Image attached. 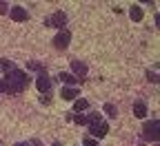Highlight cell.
I'll return each mask as SVG.
<instances>
[{
    "mask_svg": "<svg viewBox=\"0 0 160 146\" xmlns=\"http://www.w3.org/2000/svg\"><path fill=\"white\" fill-rule=\"evenodd\" d=\"M142 16H145L142 7H138V5H133V7L129 9V18L133 20V22H140V20H142Z\"/></svg>",
    "mask_w": 160,
    "mask_h": 146,
    "instance_id": "10",
    "label": "cell"
},
{
    "mask_svg": "<svg viewBox=\"0 0 160 146\" xmlns=\"http://www.w3.org/2000/svg\"><path fill=\"white\" fill-rule=\"evenodd\" d=\"M71 71L76 73V78H78V75H80V78H85V75H87V64H82V62H78V60H76V62H71Z\"/></svg>",
    "mask_w": 160,
    "mask_h": 146,
    "instance_id": "9",
    "label": "cell"
},
{
    "mask_svg": "<svg viewBox=\"0 0 160 146\" xmlns=\"http://www.w3.org/2000/svg\"><path fill=\"white\" fill-rule=\"evenodd\" d=\"M107 133H109V124H107V122L89 124V135H93V139H96V137L102 139V137H107Z\"/></svg>",
    "mask_w": 160,
    "mask_h": 146,
    "instance_id": "3",
    "label": "cell"
},
{
    "mask_svg": "<svg viewBox=\"0 0 160 146\" xmlns=\"http://www.w3.org/2000/svg\"><path fill=\"white\" fill-rule=\"evenodd\" d=\"M16 146H27V144H22V142H18V144H16Z\"/></svg>",
    "mask_w": 160,
    "mask_h": 146,
    "instance_id": "24",
    "label": "cell"
},
{
    "mask_svg": "<svg viewBox=\"0 0 160 146\" xmlns=\"http://www.w3.org/2000/svg\"><path fill=\"white\" fill-rule=\"evenodd\" d=\"M147 80H149V82H153V84H160V75H158V73H153V71H147Z\"/></svg>",
    "mask_w": 160,
    "mask_h": 146,
    "instance_id": "15",
    "label": "cell"
},
{
    "mask_svg": "<svg viewBox=\"0 0 160 146\" xmlns=\"http://www.w3.org/2000/svg\"><path fill=\"white\" fill-rule=\"evenodd\" d=\"M69 42H71V33H69L67 29L58 31V33H56V38H53V47H56V49H67V47H69Z\"/></svg>",
    "mask_w": 160,
    "mask_h": 146,
    "instance_id": "5",
    "label": "cell"
},
{
    "mask_svg": "<svg viewBox=\"0 0 160 146\" xmlns=\"http://www.w3.org/2000/svg\"><path fill=\"white\" fill-rule=\"evenodd\" d=\"M36 87H38V91L47 93V91L51 89V80H49V75H47V73H40V75L36 78Z\"/></svg>",
    "mask_w": 160,
    "mask_h": 146,
    "instance_id": "6",
    "label": "cell"
},
{
    "mask_svg": "<svg viewBox=\"0 0 160 146\" xmlns=\"http://www.w3.org/2000/svg\"><path fill=\"white\" fill-rule=\"evenodd\" d=\"M156 27L160 29V13H156Z\"/></svg>",
    "mask_w": 160,
    "mask_h": 146,
    "instance_id": "22",
    "label": "cell"
},
{
    "mask_svg": "<svg viewBox=\"0 0 160 146\" xmlns=\"http://www.w3.org/2000/svg\"><path fill=\"white\" fill-rule=\"evenodd\" d=\"M105 113H107L109 117H116V115H118V111H116L113 104H105Z\"/></svg>",
    "mask_w": 160,
    "mask_h": 146,
    "instance_id": "14",
    "label": "cell"
},
{
    "mask_svg": "<svg viewBox=\"0 0 160 146\" xmlns=\"http://www.w3.org/2000/svg\"><path fill=\"white\" fill-rule=\"evenodd\" d=\"M65 22H67V16H65L62 11H56L53 16H49V18H45V25H47V27H58L60 31H62V27H65Z\"/></svg>",
    "mask_w": 160,
    "mask_h": 146,
    "instance_id": "4",
    "label": "cell"
},
{
    "mask_svg": "<svg viewBox=\"0 0 160 146\" xmlns=\"http://www.w3.org/2000/svg\"><path fill=\"white\" fill-rule=\"evenodd\" d=\"M71 120H73L76 124H80V126H82V124H87V117L80 115V113H78V115H71Z\"/></svg>",
    "mask_w": 160,
    "mask_h": 146,
    "instance_id": "18",
    "label": "cell"
},
{
    "mask_svg": "<svg viewBox=\"0 0 160 146\" xmlns=\"http://www.w3.org/2000/svg\"><path fill=\"white\" fill-rule=\"evenodd\" d=\"M82 146H98V142H96L93 137H85V142H82Z\"/></svg>",
    "mask_w": 160,
    "mask_h": 146,
    "instance_id": "19",
    "label": "cell"
},
{
    "mask_svg": "<svg viewBox=\"0 0 160 146\" xmlns=\"http://www.w3.org/2000/svg\"><path fill=\"white\" fill-rule=\"evenodd\" d=\"M0 13H9V5L2 2V0H0Z\"/></svg>",
    "mask_w": 160,
    "mask_h": 146,
    "instance_id": "20",
    "label": "cell"
},
{
    "mask_svg": "<svg viewBox=\"0 0 160 146\" xmlns=\"http://www.w3.org/2000/svg\"><path fill=\"white\" fill-rule=\"evenodd\" d=\"M9 16L16 20V22H25V20L29 18V13H27L22 7H11V9H9Z\"/></svg>",
    "mask_w": 160,
    "mask_h": 146,
    "instance_id": "7",
    "label": "cell"
},
{
    "mask_svg": "<svg viewBox=\"0 0 160 146\" xmlns=\"http://www.w3.org/2000/svg\"><path fill=\"white\" fill-rule=\"evenodd\" d=\"M156 146H160V144H156Z\"/></svg>",
    "mask_w": 160,
    "mask_h": 146,
    "instance_id": "25",
    "label": "cell"
},
{
    "mask_svg": "<svg viewBox=\"0 0 160 146\" xmlns=\"http://www.w3.org/2000/svg\"><path fill=\"white\" fill-rule=\"evenodd\" d=\"M133 115L136 117H147V104L142 100H136L133 102Z\"/></svg>",
    "mask_w": 160,
    "mask_h": 146,
    "instance_id": "8",
    "label": "cell"
},
{
    "mask_svg": "<svg viewBox=\"0 0 160 146\" xmlns=\"http://www.w3.org/2000/svg\"><path fill=\"white\" fill-rule=\"evenodd\" d=\"M0 64H2V69H5V71H7V73H9V71H13V69H16V67H13V62H11V60H0Z\"/></svg>",
    "mask_w": 160,
    "mask_h": 146,
    "instance_id": "16",
    "label": "cell"
},
{
    "mask_svg": "<svg viewBox=\"0 0 160 146\" xmlns=\"http://www.w3.org/2000/svg\"><path fill=\"white\" fill-rule=\"evenodd\" d=\"M31 146H42V144H40L38 139H31Z\"/></svg>",
    "mask_w": 160,
    "mask_h": 146,
    "instance_id": "23",
    "label": "cell"
},
{
    "mask_svg": "<svg viewBox=\"0 0 160 146\" xmlns=\"http://www.w3.org/2000/svg\"><path fill=\"white\" fill-rule=\"evenodd\" d=\"M60 82H65V84H69V87H73V84H78V78L76 75H71V73H60Z\"/></svg>",
    "mask_w": 160,
    "mask_h": 146,
    "instance_id": "12",
    "label": "cell"
},
{
    "mask_svg": "<svg viewBox=\"0 0 160 146\" xmlns=\"http://www.w3.org/2000/svg\"><path fill=\"white\" fill-rule=\"evenodd\" d=\"M0 93H7V84H5V80H0Z\"/></svg>",
    "mask_w": 160,
    "mask_h": 146,
    "instance_id": "21",
    "label": "cell"
},
{
    "mask_svg": "<svg viewBox=\"0 0 160 146\" xmlns=\"http://www.w3.org/2000/svg\"><path fill=\"white\" fill-rule=\"evenodd\" d=\"M73 109H76L78 113H80V111H87V109H89V102L80 97V100H76V102H73Z\"/></svg>",
    "mask_w": 160,
    "mask_h": 146,
    "instance_id": "13",
    "label": "cell"
},
{
    "mask_svg": "<svg viewBox=\"0 0 160 146\" xmlns=\"http://www.w3.org/2000/svg\"><path fill=\"white\" fill-rule=\"evenodd\" d=\"M29 82H31V80H29V75H27L25 71H20V69L9 71V73H7V80H5V84H7V93H13V95L22 93V91L27 89Z\"/></svg>",
    "mask_w": 160,
    "mask_h": 146,
    "instance_id": "1",
    "label": "cell"
},
{
    "mask_svg": "<svg viewBox=\"0 0 160 146\" xmlns=\"http://www.w3.org/2000/svg\"><path fill=\"white\" fill-rule=\"evenodd\" d=\"M142 137H145V139H149V142L160 144V120L145 122V126H142Z\"/></svg>",
    "mask_w": 160,
    "mask_h": 146,
    "instance_id": "2",
    "label": "cell"
},
{
    "mask_svg": "<svg viewBox=\"0 0 160 146\" xmlns=\"http://www.w3.org/2000/svg\"><path fill=\"white\" fill-rule=\"evenodd\" d=\"M60 95H62V100H76L78 97V89L76 87H62Z\"/></svg>",
    "mask_w": 160,
    "mask_h": 146,
    "instance_id": "11",
    "label": "cell"
},
{
    "mask_svg": "<svg viewBox=\"0 0 160 146\" xmlns=\"http://www.w3.org/2000/svg\"><path fill=\"white\" fill-rule=\"evenodd\" d=\"M27 69H33V71H38V73H45V71H42V64H40V62H29Z\"/></svg>",
    "mask_w": 160,
    "mask_h": 146,
    "instance_id": "17",
    "label": "cell"
}]
</instances>
